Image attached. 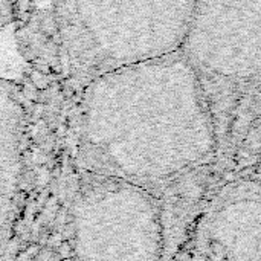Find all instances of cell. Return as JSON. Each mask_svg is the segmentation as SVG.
Returning a JSON list of instances; mask_svg holds the SVG:
<instances>
[{
    "instance_id": "1",
    "label": "cell",
    "mask_w": 261,
    "mask_h": 261,
    "mask_svg": "<svg viewBox=\"0 0 261 261\" xmlns=\"http://www.w3.org/2000/svg\"><path fill=\"white\" fill-rule=\"evenodd\" d=\"M197 0H52L60 66L81 87L180 52Z\"/></svg>"
},
{
    "instance_id": "2",
    "label": "cell",
    "mask_w": 261,
    "mask_h": 261,
    "mask_svg": "<svg viewBox=\"0 0 261 261\" xmlns=\"http://www.w3.org/2000/svg\"><path fill=\"white\" fill-rule=\"evenodd\" d=\"M180 54L210 113L261 104V0H197Z\"/></svg>"
},
{
    "instance_id": "3",
    "label": "cell",
    "mask_w": 261,
    "mask_h": 261,
    "mask_svg": "<svg viewBox=\"0 0 261 261\" xmlns=\"http://www.w3.org/2000/svg\"><path fill=\"white\" fill-rule=\"evenodd\" d=\"M24 109L18 87L0 80V255L15 220L23 182Z\"/></svg>"
}]
</instances>
